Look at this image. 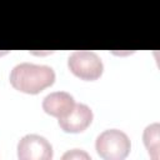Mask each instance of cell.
Instances as JSON below:
<instances>
[{"label":"cell","mask_w":160,"mask_h":160,"mask_svg":"<svg viewBox=\"0 0 160 160\" xmlns=\"http://www.w3.org/2000/svg\"><path fill=\"white\" fill-rule=\"evenodd\" d=\"M62 159H90V156L79 149H72L70 151H68L66 154L62 155Z\"/></svg>","instance_id":"obj_8"},{"label":"cell","mask_w":160,"mask_h":160,"mask_svg":"<svg viewBox=\"0 0 160 160\" xmlns=\"http://www.w3.org/2000/svg\"><path fill=\"white\" fill-rule=\"evenodd\" d=\"M144 144L152 159H159V124L154 122L145 128L142 135Z\"/></svg>","instance_id":"obj_7"},{"label":"cell","mask_w":160,"mask_h":160,"mask_svg":"<svg viewBox=\"0 0 160 160\" xmlns=\"http://www.w3.org/2000/svg\"><path fill=\"white\" fill-rule=\"evenodd\" d=\"M92 110L81 102H75L74 106L61 118H59V126L65 132H81L92 121Z\"/></svg>","instance_id":"obj_5"},{"label":"cell","mask_w":160,"mask_h":160,"mask_svg":"<svg viewBox=\"0 0 160 160\" xmlns=\"http://www.w3.org/2000/svg\"><path fill=\"white\" fill-rule=\"evenodd\" d=\"M74 96L66 91H54L42 99L44 111L58 119L64 116L74 106Z\"/></svg>","instance_id":"obj_6"},{"label":"cell","mask_w":160,"mask_h":160,"mask_svg":"<svg viewBox=\"0 0 160 160\" xmlns=\"http://www.w3.org/2000/svg\"><path fill=\"white\" fill-rule=\"evenodd\" d=\"M98 154L106 160H121L128 156L131 149L129 136L119 129L104 130L95 141Z\"/></svg>","instance_id":"obj_2"},{"label":"cell","mask_w":160,"mask_h":160,"mask_svg":"<svg viewBox=\"0 0 160 160\" xmlns=\"http://www.w3.org/2000/svg\"><path fill=\"white\" fill-rule=\"evenodd\" d=\"M69 70L81 80L94 81L98 80L104 70L101 59L94 51L76 50L68 58Z\"/></svg>","instance_id":"obj_3"},{"label":"cell","mask_w":160,"mask_h":160,"mask_svg":"<svg viewBox=\"0 0 160 160\" xmlns=\"http://www.w3.org/2000/svg\"><path fill=\"white\" fill-rule=\"evenodd\" d=\"M9 80L18 91L35 95L55 82V71L48 65L20 62L10 71Z\"/></svg>","instance_id":"obj_1"},{"label":"cell","mask_w":160,"mask_h":160,"mask_svg":"<svg viewBox=\"0 0 160 160\" xmlns=\"http://www.w3.org/2000/svg\"><path fill=\"white\" fill-rule=\"evenodd\" d=\"M18 158L20 160H50L52 146L41 135L28 134L18 142Z\"/></svg>","instance_id":"obj_4"}]
</instances>
